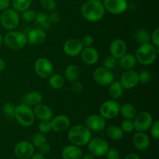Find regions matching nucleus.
Segmentation results:
<instances>
[{"mask_svg": "<svg viewBox=\"0 0 159 159\" xmlns=\"http://www.w3.org/2000/svg\"><path fill=\"white\" fill-rule=\"evenodd\" d=\"M106 10L102 2L97 0H88L82 4L81 14L85 20L92 23L100 21L104 17Z\"/></svg>", "mask_w": 159, "mask_h": 159, "instance_id": "f257e3e1", "label": "nucleus"}, {"mask_svg": "<svg viewBox=\"0 0 159 159\" xmlns=\"http://www.w3.org/2000/svg\"><path fill=\"white\" fill-rule=\"evenodd\" d=\"M68 141L71 144L83 147L87 145L92 138V133L85 125L77 124L69 129L68 132Z\"/></svg>", "mask_w": 159, "mask_h": 159, "instance_id": "f03ea898", "label": "nucleus"}, {"mask_svg": "<svg viewBox=\"0 0 159 159\" xmlns=\"http://www.w3.org/2000/svg\"><path fill=\"white\" fill-rule=\"evenodd\" d=\"M159 52L158 48L154 46L152 43L140 44L135 52L137 62L144 66L151 65L155 61Z\"/></svg>", "mask_w": 159, "mask_h": 159, "instance_id": "7ed1b4c3", "label": "nucleus"}, {"mask_svg": "<svg viewBox=\"0 0 159 159\" xmlns=\"http://www.w3.org/2000/svg\"><path fill=\"white\" fill-rule=\"evenodd\" d=\"M14 118L20 125L24 127L32 126L35 120V116L32 107L22 102L16 107Z\"/></svg>", "mask_w": 159, "mask_h": 159, "instance_id": "20e7f679", "label": "nucleus"}, {"mask_svg": "<svg viewBox=\"0 0 159 159\" xmlns=\"http://www.w3.org/2000/svg\"><path fill=\"white\" fill-rule=\"evenodd\" d=\"M3 43L12 50L23 49L27 43L26 35L18 30H10L3 37Z\"/></svg>", "mask_w": 159, "mask_h": 159, "instance_id": "39448f33", "label": "nucleus"}, {"mask_svg": "<svg viewBox=\"0 0 159 159\" xmlns=\"http://www.w3.org/2000/svg\"><path fill=\"white\" fill-rule=\"evenodd\" d=\"M0 23L4 29L14 30L20 24V16L17 11L13 9H6L0 14Z\"/></svg>", "mask_w": 159, "mask_h": 159, "instance_id": "423d86ee", "label": "nucleus"}, {"mask_svg": "<svg viewBox=\"0 0 159 159\" xmlns=\"http://www.w3.org/2000/svg\"><path fill=\"white\" fill-rule=\"evenodd\" d=\"M93 78L98 85L102 86H108L115 80V75L113 71L103 66L98 67L94 70Z\"/></svg>", "mask_w": 159, "mask_h": 159, "instance_id": "0eeeda50", "label": "nucleus"}, {"mask_svg": "<svg viewBox=\"0 0 159 159\" xmlns=\"http://www.w3.org/2000/svg\"><path fill=\"white\" fill-rule=\"evenodd\" d=\"M87 146L89 153L94 157L104 156L110 148L109 143L101 138H91Z\"/></svg>", "mask_w": 159, "mask_h": 159, "instance_id": "6e6552de", "label": "nucleus"}, {"mask_svg": "<svg viewBox=\"0 0 159 159\" xmlns=\"http://www.w3.org/2000/svg\"><path fill=\"white\" fill-rule=\"evenodd\" d=\"M120 105L115 99L105 101L99 107V114L105 120L114 119L120 114Z\"/></svg>", "mask_w": 159, "mask_h": 159, "instance_id": "1a4fd4ad", "label": "nucleus"}, {"mask_svg": "<svg viewBox=\"0 0 159 159\" xmlns=\"http://www.w3.org/2000/svg\"><path fill=\"white\" fill-rule=\"evenodd\" d=\"M34 71L38 77L41 79H48L54 72V66L49 59L40 57L34 63Z\"/></svg>", "mask_w": 159, "mask_h": 159, "instance_id": "9d476101", "label": "nucleus"}, {"mask_svg": "<svg viewBox=\"0 0 159 159\" xmlns=\"http://www.w3.org/2000/svg\"><path fill=\"white\" fill-rule=\"evenodd\" d=\"M133 121L134 130L136 131L145 132L150 129L154 120L150 113L147 111H141L137 113Z\"/></svg>", "mask_w": 159, "mask_h": 159, "instance_id": "9b49d317", "label": "nucleus"}, {"mask_svg": "<svg viewBox=\"0 0 159 159\" xmlns=\"http://www.w3.org/2000/svg\"><path fill=\"white\" fill-rule=\"evenodd\" d=\"M102 4L106 12L113 15H120L128 8L127 0H103Z\"/></svg>", "mask_w": 159, "mask_h": 159, "instance_id": "f8f14e48", "label": "nucleus"}, {"mask_svg": "<svg viewBox=\"0 0 159 159\" xmlns=\"http://www.w3.org/2000/svg\"><path fill=\"white\" fill-rule=\"evenodd\" d=\"M14 154L19 159H29L34 154L35 148L32 143L27 141H22L14 147Z\"/></svg>", "mask_w": 159, "mask_h": 159, "instance_id": "ddd939ff", "label": "nucleus"}, {"mask_svg": "<svg viewBox=\"0 0 159 159\" xmlns=\"http://www.w3.org/2000/svg\"><path fill=\"white\" fill-rule=\"evenodd\" d=\"M124 89H131L136 87L139 82L138 72L134 70H126L122 75L119 80Z\"/></svg>", "mask_w": 159, "mask_h": 159, "instance_id": "4468645a", "label": "nucleus"}, {"mask_svg": "<svg viewBox=\"0 0 159 159\" xmlns=\"http://www.w3.org/2000/svg\"><path fill=\"white\" fill-rule=\"evenodd\" d=\"M84 47L82 46L80 40L71 38L67 40L63 44V51L67 56L71 57L80 55Z\"/></svg>", "mask_w": 159, "mask_h": 159, "instance_id": "2eb2a0df", "label": "nucleus"}, {"mask_svg": "<svg viewBox=\"0 0 159 159\" xmlns=\"http://www.w3.org/2000/svg\"><path fill=\"white\" fill-rule=\"evenodd\" d=\"M85 125L91 131H102L106 128V120L100 114H92L86 117Z\"/></svg>", "mask_w": 159, "mask_h": 159, "instance_id": "dca6fc26", "label": "nucleus"}, {"mask_svg": "<svg viewBox=\"0 0 159 159\" xmlns=\"http://www.w3.org/2000/svg\"><path fill=\"white\" fill-rule=\"evenodd\" d=\"M51 130L55 132H64L68 130L71 126V120L66 115L60 114L53 116L51 120Z\"/></svg>", "mask_w": 159, "mask_h": 159, "instance_id": "f3484780", "label": "nucleus"}, {"mask_svg": "<svg viewBox=\"0 0 159 159\" xmlns=\"http://www.w3.org/2000/svg\"><path fill=\"white\" fill-rule=\"evenodd\" d=\"M27 43L31 45L42 44L47 39V34L45 30L37 27L30 30L26 34Z\"/></svg>", "mask_w": 159, "mask_h": 159, "instance_id": "a211bd4d", "label": "nucleus"}, {"mask_svg": "<svg viewBox=\"0 0 159 159\" xmlns=\"http://www.w3.org/2000/svg\"><path fill=\"white\" fill-rule=\"evenodd\" d=\"M81 59L87 65H93L99 61V54L96 48L92 47L83 48L80 54Z\"/></svg>", "mask_w": 159, "mask_h": 159, "instance_id": "6ab92c4d", "label": "nucleus"}, {"mask_svg": "<svg viewBox=\"0 0 159 159\" xmlns=\"http://www.w3.org/2000/svg\"><path fill=\"white\" fill-rule=\"evenodd\" d=\"M35 118L40 121H50L54 116V113L51 107L44 104H38L33 109Z\"/></svg>", "mask_w": 159, "mask_h": 159, "instance_id": "aec40b11", "label": "nucleus"}, {"mask_svg": "<svg viewBox=\"0 0 159 159\" xmlns=\"http://www.w3.org/2000/svg\"><path fill=\"white\" fill-rule=\"evenodd\" d=\"M110 55L118 59L127 53V44L122 39H115L110 45Z\"/></svg>", "mask_w": 159, "mask_h": 159, "instance_id": "412c9836", "label": "nucleus"}, {"mask_svg": "<svg viewBox=\"0 0 159 159\" xmlns=\"http://www.w3.org/2000/svg\"><path fill=\"white\" fill-rule=\"evenodd\" d=\"M132 142L138 150L144 151L150 146V138L144 132L137 131L132 138Z\"/></svg>", "mask_w": 159, "mask_h": 159, "instance_id": "4be33fe9", "label": "nucleus"}, {"mask_svg": "<svg viewBox=\"0 0 159 159\" xmlns=\"http://www.w3.org/2000/svg\"><path fill=\"white\" fill-rule=\"evenodd\" d=\"M83 152L79 146L70 144L62 149L61 156L63 159H81Z\"/></svg>", "mask_w": 159, "mask_h": 159, "instance_id": "5701e85b", "label": "nucleus"}, {"mask_svg": "<svg viewBox=\"0 0 159 159\" xmlns=\"http://www.w3.org/2000/svg\"><path fill=\"white\" fill-rule=\"evenodd\" d=\"M22 103L29 106L30 107H34L35 106L41 103L43 101V96L38 91H31L26 93L22 97Z\"/></svg>", "mask_w": 159, "mask_h": 159, "instance_id": "b1692460", "label": "nucleus"}, {"mask_svg": "<svg viewBox=\"0 0 159 159\" xmlns=\"http://www.w3.org/2000/svg\"><path fill=\"white\" fill-rule=\"evenodd\" d=\"M118 60H119L120 66L125 70L133 69L138 63L134 54H130V53H126Z\"/></svg>", "mask_w": 159, "mask_h": 159, "instance_id": "393cba45", "label": "nucleus"}, {"mask_svg": "<svg viewBox=\"0 0 159 159\" xmlns=\"http://www.w3.org/2000/svg\"><path fill=\"white\" fill-rule=\"evenodd\" d=\"M109 86V95L112 99H120L121 96L124 95V89L123 88L121 84L120 83L119 81H113V82L108 85Z\"/></svg>", "mask_w": 159, "mask_h": 159, "instance_id": "a878e982", "label": "nucleus"}, {"mask_svg": "<svg viewBox=\"0 0 159 159\" xmlns=\"http://www.w3.org/2000/svg\"><path fill=\"white\" fill-rule=\"evenodd\" d=\"M64 75L67 80L72 82L79 79V76H80V70L77 65L71 64L65 68Z\"/></svg>", "mask_w": 159, "mask_h": 159, "instance_id": "bb28decb", "label": "nucleus"}, {"mask_svg": "<svg viewBox=\"0 0 159 159\" xmlns=\"http://www.w3.org/2000/svg\"><path fill=\"white\" fill-rule=\"evenodd\" d=\"M35 23L38 26L39 28L43 30H48L51 26V22L50 20L49 15L46 12H40L37 13V16L35 19Z\"/></svg>", "mask_w": 159, "mask_h": 159, "instance_id": "cd10ccee", "label": "nucleus"}, {"mask_svg": "<svg viewBox=\"0 0 159 159\" xmlns=\"http://www.w3.org/2000/svg\"><path fill=\"white\" fill-rule=\"evenodd\" d=\"M137 110L131 103H124L120 106V114L126 120H134L137 114Z\"/></svg>", "mask_w": 159, "mask_h": 159, "instance_id": "c85d7f7f", "label": "nucleus"}, {"mask_svg": "<svg viewBox=\"0 0 159 159\" xmlns=\"http://www.w3.org/2000/svg\"><path fill=\"white\" fill-rule=\"evenodd\" d=\"M106 134H107V137L113 141H120L124 136V133L120 127L115 125L109 126L106 129Z\"/></svg>", "mask_w": 159, "mask_h": 159, "instance_id": "c756f323", "label": "nucleus"}, {"mask_svg": "<svg viewBox=\"0 0 159 159\" xmlns=\"http://www.w3.org/2000/svg\"><path fill=\"white\" fill-rule=\"evenodd\" d=\"M134 38L139 44L151 43V34L144 29L137 30L134 34Z\"/></svg>", "mask_w": 159, "mask_h": 159, "instance_id": "7c9ffc66", "label": "nucleus"}, {"mask_svg": "<svg viewBox=\"0 0 159 159\" xmlns=\"http://www.w3.org/2000/svg\"><path fill=\"white\" fill-rule=\"evenodd\" d=\"M48 83L54 89H60L65 85V78L59 74H52L48 78Z\"/></svg>", "mask_w": 159, "mask_h": 159, "instance_id": "2f4dec72", "label": "nucleus"}, {"mask_svg": "<svg viewBox=\"0 0 159 159\" xmlns=\"http://www.w3.org/2000/svg\"><path fill=\"white\" fill-rule=\"evenodd\" d=\"M32 2L33 0H12L11 5L12 6V9H15L18 12H22L26 9H30Z\"/></svg>", "mask_w": 159, "mask_h": 159, "instance_id": "473e14b6", "label": "nucleus"}, {"mask_svg": "<svg viewBox=\"0 0 159 159\" xmlns=\"http://www.w3.org/2000/svg\"><path fill=\"white\" fill-rule=\"evenodd\" d=\"M45 142H47L46 136L44 134H42L40 132L34 134L31 138V143L34 146V148H39Z\"/></svg>", "mask_w": 159, "mask_h": 159, "instance_id": "72a5a7b5", "label": "nucleus"}, {"mask_svg": "<svg viewBox=\"0 0 159 159\" xmlns=\"http://www.w3.org/2000/svg\"><path fill=\"white\" fill-rule=\"evenodd\" d=\"M16 106L12 102H6L2 107V112L6 118L8 119H13L14 113H15Z\"/></svg>", "mask_w": 159, "mask_h": 159, "instance_id": "f704fd0d", "label": "nucleus"}, {"mask_svg": "<svg viewBox=\"0 0 159 159\" xmlns=\"http://www.w3.org/2000/svg\"><path fill=\"white\" fill-rule=\"evenodd\" d=\"M37 12L30 9H27L22 12V19L26 23H33L35 21Z\"/></svg>", "mask_w": 159, "mask_h": 159, "instance_id": "c9c22d12", "label": "nucleus"}, {"mask_svg": "<svg viewBox=\"0 0 159 159\" xmlns=\"http://www.w3.org/2000/svg\"><path fill=\"white\" fill-rule=\"evenodd\" d=\"M40 4L44 10L48 12L55 11L57 8V2L55 0H40Z\"/></svg>", "mask_w": 159, "mask_h": 159, "instance_id": "e433bc0d", "label": "nucleus"}, {"mask_svg": "<svg viewBox=\"0 0 159 159\" xmlns=\"http://www.w3.org/2000/svg\"><path fill=\"white\" fill-rule=\"evenodd\" d=\"M138 78H139V82L143 84H147L152 80V75L148 70H142L138 73Z\"/></svg>", "mask_w": 159, "mask_h": 159, "instance_id": "4c0bfd02", "label": "nucleus"}, {"mask_svg": "<svg viewBox=\"0 0 159 159\" xmlns=\"http://www.w3.org/2000/svg\"><path fill=\"white\" fill-rule=\"evenodd\" d=\"M120 128L124 131V133H130L134 130V125L133 120H126L121 123Z\"/></svg>", "mask_w": 159, "mask_h": 159, "instance_id": "58836bf2", "label": "nucleus"}, {"mask_svg": "<svg viewBox=\"0 0 159 159\" xmlns=\"http://www.w3.org/2000/svg\"><path fill=\"white\" fill-rule=\"evenodd\" d=\"M116 64H117V59L111 55L106 57L103 61V67L110 70L113 69L116 67Z\"/></svg>", "mask_w": 159, "mask_h": 159, "instance_id": "ea45409f", "label": "nucleus"}, {"mask_svg": "<svg viewBox=\"0 0 159 159\" xmlns=\"http://www.w3.org/2000/svg\"><path fill=\"white\" fill-rule=\"evenodd\" d=\"M39 132L42 134H48L51 130V121H40L38 124Z\"/></svg>", "mask_w": 159, "mask_h": 159, "instance_id": "a19ab883", "label": "nucleus"}, {"mask_svg": "<svg viewBox=\"0 0 159 159\" xmlns=\"http://www.w3.org/2000/svg\"><path fill=\"white\" fill-rule=\"evenodd\" d=\"M150 132L152 136L155 139L158 140L159 138V121L155 120L152 123V126L150 127Z\"/></svg>", "mask_w": 159, "mask_h": 159, "instance_id": "79ce46f5", "label": "nucleus"}, {"mask_svg": "<svg viewBox=\"0 0 159 159\" xmlns=\"http://www.w3.org/2000/svg\"><path fill=\"white\" fill-rule=\"evenodd\" d=\"M106 156L107 159H120V152L117 149L110 148L106 154Z\"/></svg>", "mask_w": 159, "mask_h": 159, "instance_id": "37998d69", "label": "nucleus"}, {"mask_svg": "<svg viewBox=\"0 0 159 159\" xmlns=\"http://www.w3.org/2000/svg\"><path fill=\"white\" fill-rule=\"evenodd\" d=\"M151 41L152 44L156 48H159V28L157 27L151 34Z\"/></svg>", "mask_w": 159, "mask_h": 159, "instance_id": "c03bdc74", "label": "nucleus"}, {"mask_svg": "<svg viewBox=\"0 0 159 159\" xmlns=\"http://www.w3.org/2000/svg\"><path fill=\"white\" fill-rule=\"evenodd\" d=\"M81 43L84 48L92 47L94 43V38L91 35H85L81 40Z\"/></svg>", "mask_w": 159, "mask_h": 159, "instance_id": "a18cd8bd", "label": "nucleus"}, {"mask_svg": "<svg viewBox=\"0 0 159 159\" xmlns=\"http://www.w3.org/2000/svg\"><path fill=\"white\" fill-rule=\"evenodd\" d=\"M71 89L74 93H80L83 89V86H82V84L77 80L71 82Z\"/></svg>", "mask_w": 159, "mask_h": 159, "instance_id": "49530a36", "label": "nucleus"}, {"mask_svg": "<svg viewBox=\"0 0 159 159\" xmlns=\"http://www.w3.org/2000/svg\"><path fill=\"white\" fill-rule=\"evenodd\" d=\"M38 149L40 153L44 155H47V154H48L50 152H51V145H50L48 142H45L44 144L40 145V147L38 148Z\"/></svg>", "mask_w": 159, "mask_h": 159, "instance_id": "de8ad7c7", "label": "nucleus"}, {"mask_svg": "<svg viewBox=\"0 0 159 159\" xmlns=\"http://www.w3.org/2000/svg\"><path fill=\"white\" fill-rule=\"evenodd\" d=\"M49 17L52 24H56L60 21V16H59L58 12H57L56 11L51 12V13L49 14Z\"/></svg>", "mask_w": 159, "mask_h": 159, "instance_id": "09e8293b", "label": "nucleus"}, {"mask_svg": "<svg viewBox=\"0 0 159 159\" xmlns=\"http://www.w3.org/2000/svg\"><path fill=\"white\" fill-rule=\"evenodd\" d=\"M11 5L10 0H0V11L9 9Z\"/></svg>", "mask_w": 159, "mask_h": 159, "instance_id": "8fccbe9b", "label": "nucleus"}, {"mask_svg": "<svg viewBox=\"0 0 159 159\" xmlns=\"http://www.w3.org/2000/svg\"><path fill=\"white\" fill-rule=\"evenodd\" d=\"M124 159H141V158H140V157L138 156L137 154L130 153V154H127V155L124 157Z\"/></svg>", "mask_w": 159, "mask_h": 159, "instance_id": "3c124183", "label": "nucleus"}, {"mask_svg": "<svg viewBox=\"0 0 159 159\" xmlns=\"http://www.w3.org/2000/svg\"><path fill=\"white\" fill-rule=\"evenodd\" d=\"M30 159H46L45 158L44 155L40 154V152L39 153H34L32 156L30 158Z\"/></svg>", "mask_w": 159, "mask_h": 159, "instance_id": "603ef678", "label": "nucleus"}, {"mask_svg": "<svg viewBox=\"0 0 159 159\" xmlns=\"http://www.w3.org/2000/svg\"><path fill=\"white\" fill-rule=\"evenodd\" d=\"M5 68H6V63H5V61L2 58L0 57V73L2 71H4Z\"/></svg>", "mask_w": 159, "mask_h": 159, "instance_id": "864d4df0", "label": "nucleus"}, {"mask_svg": "<svg viewBox=\"0 0 159 159\" xmlns=\"http://www.w3.org/2000/svg\"><path fill=\"white\" fill-rule=\"evenodd\" d=\"M81 159H95V157L93 156L92 154H85V155H82Z\"/></svg>", "mask_w": 159, "mask_h": 159, "instance_id": "5fc2aeb1", "label": "nucleus"}, {"mask_svg": "<svg viewBox=\"0 0 159 159\" xmlns=\"http://www.w3.org/2000/svg\"><path fill=\"white\" fill-rule=\"evenodd\" d=\"M2 43H3V36H2V34L0 33V47L2 46Z\"/></svg>", "mask_w": 159, "mask_h": 159, "instance_id": "6e6d98bb", "label": "nucleus"}, {"mask_svg": "<svg viewBox=\"0 0 159 159\" xmlns=\"http://www.w3.org/2000/svg\"><path fill=\"white\" fill-rule=\"evenodd\" d=\"M97 1H100V2H102V1H103V0H97Z\"/></svg>", "mask_w": 159, "mask_h": 159, "instance_id": "4d7b16f0", "label": "nucleus"}]
</instances>
